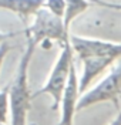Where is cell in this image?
Segmentation results:
<instances>
[{
    "instance_id": "13",
    "label": "cell",
    "mask_w": 121,
    "mask_h": 125,
    "mask_svg": "<svg viewBox=\"0 0 121 125\" xmlns=\"http://www.w3.org/2000/svg\"><path fill=\"white\" fill-rule=\"evenodd\" d=\"M10 44H9L7 41H4V43H0V70H1V65H3V61H4V58H6V55L9 54V51H10Z\"/></svg>"
},
{
    "instance_id": "12",
    "label": "cell",
    "mask_w": 121,
    "mask_h": 125,
    "mask_svg": "<svg viewBox=\"0 0 121 125\" xmlns=\"http://www.w3.org/2000/svg\"><path fill=\"white\" fill-rule=\"evenodd\" d=\"M91 3H96L101 7L110 9V10H118L121 11V3H114V1H107V0H90Z\"/></svg>"
},
{
    "instance_id": "10",
    "label": "cell",
    "mask_w": 121,
    "mask_h": 125,
    "mask_svg": "<svg viewBox=\"0 0 121 125\" xmlns=\"http://www.w3.org/2000/svg\"><path fill=\"white\" fill-rule=\"evenodd\" d=\"M7 117H10V98L9 88L0 90V122L7 124Z\"/></svg>"
},
{
    "instance_id": "16",
    "label": "cell",
    "mask_w": 121,
    "mask_h": 125,
    "mask_svg": "<svg viewBox=\"0 0 121 125\" xmlns=\"http://www.w3.org/2000/svg\"><path fill=\"white\" fill-rule=\"evenodd\" d=\"M0 125H7V124H3V122H0Z\"/></svg>"
},
{
    "instance_id": "1",
    "label": "cell",
    "mask_w": 121,
    "mask_h": 125,
    "mask_svg": "<svg viewBox=\"0 0 121 125\" xmlns=\"http://www.w3.org/2000/svg\"><path fill=\"white\" fill-rule=\"evenodd\" d=\"M36 48L37 46L27 39L26 48L19 61L14 78L7 87L10 98V125H29L27 118L32 109L33 100V94L30 93L29 85V67Z\"/></svg>"
},
{
    "instance_id": "2",
    "label": "cell",
    "mask_w": 121,
    "mask_h": 125,
    "mask_svg": "<svg viewBox=\"0 0 121 125\" xmlns=\"http://www.w3.org/2000/svg\"><path fill=\"white\" fill-rule=\"evenodd\" d=\"M74 57L76 55H74V51H73V47L70 44V41H67L66 44L61 46V50H60L56 61H54L51 70H50V74H48L46 83L43 84L41 88H39L33 94V98L43 95V94L48 95L51 98V109L57 111L58 107H60L63 93H64L67 83H68L70 74H71V68L76 64Z\"/></svg>"
},
{
    "instance_id": "8",
    "label": "cell",
    "mask_w": 121,
    "mask_h": 125,
    "mask_svg": "<svg viewBox=\"0 0 121 125\" xmlns=\"http://www.w3.org/2000/svg\"><path fill=\"white\" fill-rule=\"evenodd\" d=\"M46 0H0V10H7L20 17L23 23L33 19L36 13L44 6Z\"/></svg>"
},
{
    "instance_id": "5",
    "label": "cell",
    "mask_w": 121,
    "mask_h": 125,
    "mask_svg": "<svg viewBox=\"0 0 121 125\" xmlns=\"http://www.w3.org/2000/svg\"><path fill=\"white\" fill-rule=\"evenodd\" d=\"M70 44L74 55L80 61L88 57H108L115 61L121 60V43L117 41L70 34Z\"/></svg>"
},
{
    "instance_id": "7",
    "label": "cell",
    "mask_w": 121,
    "mask_h": 125,
    "mask_svg": "<svg viewBox=\"0 0 121 125\" xmlns=\"http://www.w3.org/2000/svg\"><path fill=\"white\" fill-rule=\"evenodd\" d=\"M115 60L108 58V57H88L81 60L83 70L78 75V83H80V93H86L93 84V81L98 75L104 74L115 64Z\"/></svg>"
},
{
    "instance_id": "15",
    "label": "cell",
    "mask_w": 121,
    "mask_h": 125,
    "mask_svg": "<svg viewBox=\"0 0 121 125\" xmlns=\"http://www.w3.org/2000/svg\"><path fill=\"white\" fill-rule=\"evenodd\" d=\"M107 125H121V108L118 109V112H117V115L108 122Z\"/></svg>"
},
{
    "instance_id": "4",
    "label": "cell",
    "mask_w": 121,
    "mask_h": 125,
    "mask_svg": "<svg viewBox=\"0 0 121 125\" xmlns=\"http://www.w3.org/2000/svg\"><path fill=\"white\" fill-rule=\"evenodd\" d=\"M121 100V60L114 64L105 75L93 87H90L86 93L80 95V101L77 109L90 108L101 102H113L115 108L120 109Z\"/></svg>"
},
{
    "instance_id": "3",
    "label": "cell",
    "mask_w": 121,
    "mask_h": 125,
    "mask_svg": "<svg viewBox=\"0 0 121 125\" xmlns=\"http://www.w3.org/2000/svg\"><path fill=\"white\" fill-rule=\"evenodd\" d=\"M24 33L36 46H43L44 43H58L63 46L70 41V31H67L63 19L53 14L46 7H41L36 13L32 24Z\"/></svg>"
},
{
    "instance_id": "6",
    "label": "cell",
    "mask_w": 121,
    "mask_h": 125,
    "mask_svg": "<svg viewBox=\"0 0 121 125\" xmlns=\"http://www.w3.org/2000/svg\"><path fill=\"white\" fill-rule=\"evenodd\" d=\"M80 83H78V74L76 70V64L71 68V74L68 78V83L66 87L61 101H60V119L57 125H74V117L78 111V101H80Z\"/></svg>"
},
{
    "instance_id": "9",
    "label": "cell",
    "mask_w": 121,
    "mask_h": 125,
    "mask_svg": "<svg viewBox=\"0 0 121 125\" xmlns=\"http://www.w3.org/2000/svg\"><path fill=\"white\" fill-rule=\"evenodd\" d=\"M66 3H67V6H66V13L64 17H63V21H64L67 31H70L73 21L91 6V1L90 0H66Z\"/></svg>"
},
{
    "instance_id": "14",
    "label": "cell",
    "mask_w": 121,
    "mask_h": 125,
    "mask_svg": "<svg viewBox=\"0 0 121 125\" xmlns=\"http://www.w3.org/2000/svg\"><path fill=\"white\" fill-rule=\"evenodd\" d=\"M17 34H19V33H3V31H0V43H4V41H7V40L13 39Z\"/></svg>"
},
{
    "instance_id": "11",
    "label": "cell",
    "mask_w": 121,
    "mask_h": 125,
    "mask_svg": "<svg viewBox=\"0 0 121 125\" xmlns=\"http://www.w3.org/2000/svg\"><path fill=\"white\" fill-rule=\"evenodd\" d=\"M66 6H67L66 0H46L43 7H46L53 14H56V16L63 19L64 17V13H66Z\"/></svg>"
}]
</instances>
